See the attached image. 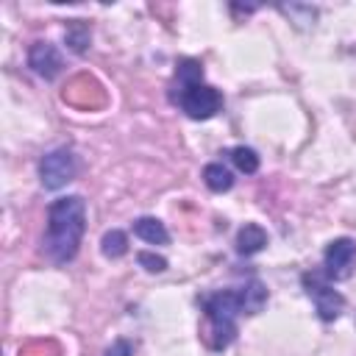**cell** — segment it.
Wrapping results in <instances>:
<instances>
[{
	"instance_id": "277c9868",
	"label": "cell",
	"mask_w": 356,
	"mask_h": 356,
	"mask_svg": "<svg viewBox=\"0 0 356 356\" xmlns=\"http://www.w3.org/2000/svg\"><path fill=\"white\" fill-rule=\"evenodd\" d=\"M300 284H303V292L312 298L314 303V312L323 323H334L342 309H345V298L342 292L334 289V284L325 278L323 270H312V273H303L300 275Z\"/></svg>"
},
{
	"instance_id": "9a60e30c",
	"label": "cell",
	"mask_w": 356,
	"mask_h": 356,
	"mask_svg": "<svg viewBox=\"0 0 356 356\" xmlns=\"http://www.w3.org/2000/svg\"><path fill=\"white\" fill-rule=\"evenodd\" d=\"M106 356H134V345H131L128 339H117V342L106 350Z\"/></svg>"
},
{
	"instance_id": "5b68a950",
	"label": "cell",
	"mask_w": 356,
	"mask_h": 356,
	"mask_svg": "<svg viewBox=\"0 0 356 356\" xmlns=\"http://www.w3.org/2000/svg\"><path fill=\"white\" fill-rule=\"evenodd\" d=\"M78 172V159L70 147H56L42 156L39 161V181L44 189H61L67 186Z\"/></svg>"
},
{
	"instance_id": "8992f818",
	"label": "cell",
	"mask_w": 356,
	"mask_h": 356,
	"mask_svg": "<svg viewBox=\"0 0 356 356\" xmlns=\"http://www.w3.org/2000/svg\"><path fill=\"white\" fill-rule=\"evenodd\" d=\"M356 264V239L350 236H337L328 242L323 253V273L328 281H345L350 278Z\"/></svg>"
},
{
	"instance_id": "7a4b0ae2",
	"label": "cell",
	"mask_w": 356,
	"mask_h": 356,
	"mask_svg": "<svg viewBox=\"0 0 356 356\" xmlns=\"http://www.w3.org/2000/svg\"><path fill=\"white\" fill-rule=\"evenodd\" d=\"M86 231V200L81 195L56 197L47 206V228L42 236V250L53 264H67L78 256Z\"/></svg>"
},
{
	"instance_id": "5bb4252c",
	"label": "cell",
	"mask_w": 356,
	"mask_h": 356,
	"mask_svg": "<svg viewBox=\"0 0 356 356\" xmlns=\"http://www.w3.org/2000/svg\"><path fill=\"white\" fill-rule=\"evenodd\" d=\"M136 261H139L147 273H164V270H167V259H164V256H156L153 250H139V253H136Z\"/></svg>"
},
{
	"instance_id": "7c38bea8",
	"label": "cell",
	"mask_w": 356,
	"mask_h": 356,
	"mask_svg": "<svg viewBox=\"0 0 356 356\" xmlns=\"http://www.w3.org/2000/svg\"><path fill=\"white\" fill-rule=\"evenodd\" d=\"M228 159H231V161H234V167H236L239 172H245V175H253V172L259 170V153H256L253 147L236 145V147H231V150H228Z\"/></svg>"
},
{
	"instance_id": "ba28073f",
	"label": "cell",
	"mask_w": 356,
	"mask_h": 356,
	"mask_svg": "<svg viewBox=\"0 0 356 356\" xmlns=\"http://www.w3.org/2000/svg\"><path fill=\"white\" fill-rule=\"evenodd\" d=\"M267 248V231L259 222H245L236 231V253L239 256H256Z\"/></svg>"
},
{
	"instance_id": "3957f363",
	"label": "cell",
	"mask_w": 356,
	"mask_h": 356,
	"mask_svg": "<svg viewBox=\"0 0 356 356\" xmlns=\"http://www.w3.org/2000/svg\"><path fill=\"white\" fill-rule=\"evenodd\" d=\"M170 103L189 120H211L222 108V95L203 81V64L197 58H181L170 83Z\"/></svg>"
},
{
	"instance_id": "52a82bcc",
	"label": "cell",
	"mask_w": 356,
	"mask_h": 356,
	"mask_svg": "<svg viewBox=\"0 0 356 356\" xmlns=\"http://www.w3.org/2000/svg\"><path fill=\"white\" fill-rule=\"evenodd\" d=\"M28 64L39 78L50 81L61 72V53L50 42H33L31 50H28Z\"/></svg>"
},
{
	"instance_id": "4fadbf2b",
	"label": "cell",
	"mask_w": 356,
	"mask_h": 356,
	"mask_svg": "<svg viewBox=\"0 0 356 356\" xmlns=\"http://www.w3.org/2000/svg\"><path fill=\"white\" fill-rule=\"evenodd\" d=\"M89 39H92V33H89V28H86L81 19H72V22L67 25V44H70L75 53H83L86 44H89Z\"/></svg>"
},
{
	"instance_id": "6da1fadb",
	"label": "cell",
	"mask_w": 356,
	"mask_h": 356,
	"mask_svg": "<svg viewBox=\"0 0 356 356\" xmlns=\"http://www.w3.org/2000/svg\"><path fill=\"white\" fill-rule=\"evenodd\" d=\"M200 309L206 314V339L211 350H225L236 339V323L242 314H259L267 303V286L261 281H248L234 289H217L203 295Z\"/></svg>"
},
{
	"instance_id": "8fae6325",
	"label": "cell",
	"mask_w": 356,
	"mask_h": 356,
	"mask_svg": "<svg viewBox=\"0 0 356 356\" xmlns=\"http://www.w3.org/2000/svg\"><path fill=\"white\" fill-rule=\"evenodd\" d=\"M100 253H103L106 259H120V256H125V253H128V236H125V231H120V228L106 231L103 239H100Z\"/></svg>"
},
{
	"instance_id": "9c48e42d",
	"label": "cell",
	"mask_w": 356,
	"mask_h": 356,
	"mask_svg": "<svg viewBox=\"0 0 356 356\" xmlns=\"http://www.w3.org/2000/svg\"><path fill=\"white\" fill-rule=\"evenodd\" d=\"M134 234L139 239H145L147 245H167L170 242V234H167L164 222L156 220V217H139V220H134Z\"/></svg>"
},
{
	"instance_id": "30bf717a",
	"label": "cell",
	"mask_w": 356,
	"mask_h": 356,
	"mask_svg": "<svg viewBox=\"0 0 356 356\" xmlns=\"http://www.w3.org/2000/svg\"><path fill=\"white\" fill-rule=\"evenodd\" d=\"M203 181L211 192H228L234 186V172L222 161H211L203 167Z\"/></svg>"
}]
</instances>
